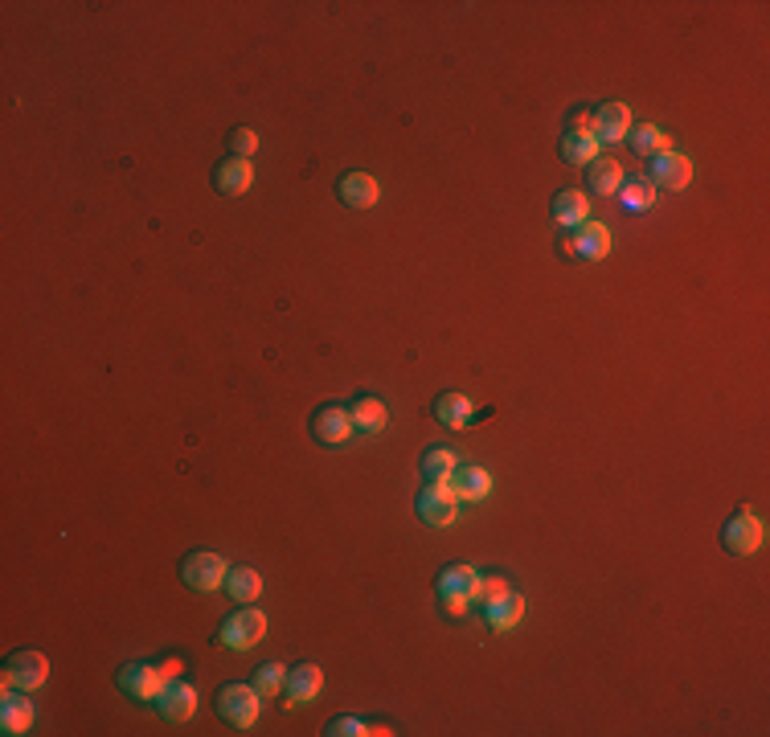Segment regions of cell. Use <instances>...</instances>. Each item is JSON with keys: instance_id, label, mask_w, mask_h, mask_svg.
Wrapping results in <instances>:
<instances>
[{"instance_id": "6da1fadb", "label": "cell", "mask_w": 770, "mask_h": 737, "mask_svg": "<svg viewBox=\"0 0 770 737\" xmlns=\"http://www.w3.org/2000/svg\"><path fill=\"white\" fill-rule=\"evenodd\" d=\"M263 635H267V615H263L254 602H242L238 611L218 627L213 643H218V647H230V652H250V647L259 643Z\"/></svg>"}, {"instance_id": "7a4b0ae2", "label": "cell", "mask_w": 770, "mask_h": 737, "mask_svg": "<svg viewBox=\"0 0 770 737\" xmlns=\"http://www.w3.org/2000/svg\"><path fill=\"white\" fill-rule=\"evenodd\" d=\"M721 545H725V553H734V557L758 553V545H762V520H758V512L746 508V504L734 508L730 520L721 525Z\"/></svg>"}, {"instance_id": "3957f363", "label": "cell", "mask_w": 770, "mask_h": 737, "mask_svg": "<svg viewBox=\"0 0 770 737\" xmlns=\"http://www.w3.org/2000/svg\"><path fill=\"white\" fill-rule=\"evenodd\" d=\"M259 709H263V697H259V688L254 684H226L218 692V713L234 729H250L254 721H259Z\"/></svg>"}, {"instance_id": "277c9868", "label": "cell", "mask_w": 770, "mask_h": 737, "mask_svg": "<svg viewBox=\"0 0 770 737\" xmlns=\"http://www.w3.org/2000/svg\"><path fill=\"white\" fill-rule=\"evenodd\" d=\"M226 574H230V566H226L218 553H209V549H197V553H189V557L181 561V582H185L189 590H197V594L218 590V586L226 582Z\"/></svg>"}, {"instance_id": "5b68a950", "label": "cell", "mask_w": 770, "mask_h": 737, "mask_svg": "<svg viewBox=\"0 0 770 737\" xmlns=\"http://www.w3.org/2000/svg\"><path fill=\"white\" fill-rule=\"evenodd\" d=\"M115 684H119L123 697H132L136 705H152L156 692L164 688V676H160V668H152L148 660H132V664H123V668L115 672Z\"/></svg>"}, {"instance_id": "8992f818", "label": "cell", "mask_w": 770, "mask_h": 737, "mask_svg": "<svg viewBox=\"0 0 770 737\" xmlns=\"http://www.w3.org/2000/svg\"><path fill=\"white\" fill-rule=\"evenodd\" d=\"M414 512H418L422 525L447 529V525H455V516H459V500L451 496L447 484H426V488L418 492V500H414Z\"/></svg>"}, {"instance_id": "52a82bcc", "label": "cell", "mask_w": 770, "mask_h": 737, "mask_svg": "<svg viewBox=\"0 0 770 737\" xmlns=\"http://www.w3.org/2000/svg\"><path fill=\"white\" fill-rule=\"evenodd\" d=\"M50 676V664L41 652H29V647H21V652H13L5 660V688H21V692H33L41 688Z\"/></svg>"}, {"instance_id": "ba28073f", "label": "cell", "mask_w": 770, "mask_h": 737, "mask_svg": "<svg viewBox=\"0 0 770 737\" xmlns=\"http://www.w3.org/2000/svg\"><path fill=\"white\" fill-rule=\"evenodd\" d=\"M689 181H693V164H689V156H680V152H660V156L648 160V185H652V189L680 193Z\"/></svg>"}, {"instance_id": "9c48e42d", "label": "cell", "mask_w": 770, "mask_h": 737, "mask_svg": "<svg viewBox=\"0 0 770 737\" xmlns=\"http://www.w3.org/2000/svg\"><path fill=\"white\" fill-rule=\"evenodd\" d=\"M152 705L160 709L164 721H189V717L197 713V688H193L189 680L173 676V680H164V688L156 692Z\"/></svg>"}, {"instance_id": "30bf717a", "label": "cell", "mask_w": 770, "mask_h": 737, "mask_svg": "<svg viewBox=\"0 0 770 737\" xmlns=\"http://www.w3.org/2000/svg\"><path fill=\"white\" fill-rule=\"evenodd\" d=\"M627 132H631V111L623 103H603L590 115V136L598 140V148L627 140Z\"/></svg>"}, {"instance_id": "8fae6325", "label": "cell", "mask_w": 770, "mask_h": 737, "mask_svg": "<svg viewBox=\"0 0 770 737\" xmlns=\"http://www.w3.org/2000/svg\"><path fill=\"white\" fill-rule=\"evenodd\" d=\"M607 250H611V230L603 222L586 218L582 226L570 230V254L582 258V263H598V258H607Z\"/></svg>"}, {"instance_id": "7c38bea8", "label": "cell", "mask_w": 770, "mask_h": 737, "mask_svg": "<svg viewBox=\"0 0 770 737\" xmlns=\"http://www.w3.org/2000/svg\"><path fill=\"white\" fill-rule=\"evenodd\" d=\"M353 435V418L349 410H340V406H324L312 414V439L320 447H340V443H349Z\"/></svg>"}, {"instance_id": "4fadbf2b", "label": "cell", "mask_w": 770, "mask_h": 737, "mask_svg": "<svg viewBox=\"0 0 770 737\" xmlns=\"http://www.w3.org/2000/svg\"><path fill=\"white\" fill-rule=\"evenodd\" d=\"M377 181L369 177V172H357V168H349V172H340L336 177V197H340V205L345 209H369V205H377Z\"/></svg>"}, {"instance_id": "5bb4252c", "label": "cell", "mask_w": 770, "mask_h": 737, "mask_svg": "<svg viewBox=\"0 0 770 737\" xmlns=\"http://www.w3.org/2000/svg\"><path fill=\"white\" fill-rule=\"evenodd\" d=\"M447 488H451L455 500L476 504V500H488V492H492V475H488L484 467H476V463H459V467L451 471Z\"/></svg>"}, {"instance_id": "9a60e30c", "label": "cell", "mask_w": 770, "mask_h": 737, "mask_svg": "<svg viewBox=\"0 0 770 737\" xmlns=\"http://www.w3.org/2000/svg\"><path fill=\"white\" fill-rule=\"evenodd\" d=\"M476 582H480V574L467 566V561H451V566H443L439 578H435V594H439V598H463V602H472V598H476Z\"/></svg>"}, {"instance_id": "2e32d148", "label": "cell", "mask_w": 770, "mask_h": 737, "mask_svg": "<svg viewBox=\"0 0 770 737\" xmlns=\"http://www.w3.org/2000/svg\"><path fill=\"white\" fill-rule=\"evenodd\" d=\"M250 185H254V164L242 160V156H230V160H222L218 168H213V189H218L222 197H242Z\"/></svg>"}, {"instance_id": "e0dca14e", "label": "cell", "mask_w": 770, "mask_h": 737, "mask_svg": "<svg viewBox=\"0 0 770 737\" xmlns=\"http://www.w3.org/2000/svg\"><path fill=\"white\" fill-rule=\"evenodd\" d=\"M287 701L291 705H304V701H312V697H320V688H324V672L316 668V664H295V668H287Z\"/></svg>"}, {"instance_id": "ac0fdd59", "label": "cell", "mask_w": 770, "mask_h": 737, "mask_svg": "<svg viewBox=\"0 0 770 737\" xmlns=\"http://www.w3.org/2000/svg\"><path fill=\"white\" fill-rule=\"evenodd\" d=\"M33 725V705L21 688H5V697H0V729L5 733H25Z\"/></svg>"}, {"instance_id": "d6986e66", "label": "cell", "mask_w": 770, "mask_h": 737, "mask_svg": "<svg viewBox=\"0 0 770 737\" xmlns=\"http://www.w3.org/2000/svg\"><path fill=\"white\" fill-rule=\"evenodd\" d=\"M549 213H553V222H558V226L574 230V226H582V222H586V213H590V197H586L582 189H562L558 197H553Z\"/></svg>"}, {"instance_id": "ffe728a7", "label": "cell", "mask_w": 770, "mask_h": 737, "mask_svg": "<svg viewBox=\"0 0 770 737\" xmlns=\"http://www.w3.org/2000/svg\"><path fill=\"white\" fill-rule=\"evenodd\" d=\"M455 467H459V455H455L451 447H426L422 459H418L422 484H447Z\"/></svg>"}, {"instance_id": "44dd1931", "label": "cell", "mask_w": 770, "mask_h": 737, "mask_svg": "<svg viewBox=\"0 0 770 737\" xmlns=\"http://www.w3.org/2000/svg\"><path fill=\"white\" fill-rule=\"evenodd\" d=\"M525 619V598L521 594H504V598H496V602H488L484 606V623L492 627V631H512Z\"/></svg>"}, {"instance_id": "7402d4cb", "label": "cell", "mask_w": 770, "mask_h": 737, "mask_svg": "<svg viewBox=\"0 0 770 737\" xmlns=\"http://www.w3.org/2000/svg\"><path fill=\"white\" fill-rule=\"evenodd\" d=\"M435 418H439V426L459 430V426H467V422L476 418V406H472V398H467V394H455V389H447V394L435 398Z\"/></svg>"}, {"instance_id": "603a6c76", "label": "cell", "mask_w": 770, "mask_h": 737, "mask_svg": "<svg viewBox=\"0 0 770 737\" xmlns=\"http://www.w3.org/2000/svg\"><path fill=\"white\" fill-rule=\"evenodd\" d=\"M586 168H590L586 172V189L594 197H615L623 189V168L615 160H590Z\"/></svg>"}, {"instance_id": "cb8c5ba5", "label": "cell", "mask_w": 770, "mask_h": 737, "mask_svg": "<svg viewBox=\"0 0 770 737\" xmlns=\"http://www.w3.org/2000/svg\"><path fill=\"white\" fill-rule=\"evenodd\" d=\"M349 418H353V430H365V435H373V430H381V426H385L390 410H385V402H381V398L361 394V398H353Z\"/></svg>"}, {"instance_id": "d4e9b609", "label": "cell", "mask_w": 770, "mask_h": 737, "mask_svg": "<svg viewBox=\"0 0 770 737\" xmlns=\"http://www.w3.org/2000/svg\"><path fill=\"white\" fill-rule=\"evenodd\" d=\"M627 148L635 152V156H644V160H652V156H660V152H668V136L660 132L656 123H639V127H631L627 132Z\"/></svg>"}, {"instance_id": "484cf974", "label": "cell", "mask_w": 770, "mask_h": 737, "mask_svg": "<svg viewBox=\"0 0 770 737\" xmlns=\"http://www.w3.org/2000/svg\"><path fill=\"white\" fill-rule=\"evenodd\" d=\"M226 594H230L238 606H242V602H254V598L263 594V578L254 574L250 566H234V570L226 574Z\"/></svg>"}, {"instance_id": "4316f807", "label": "cell", "mask_w": 770, "mask_h": 737, "mask_svg": "<svg viewBox=\"0 0 770 737\" xmlns=\"http://www.w3.org/2000/svg\"><path fill=\"white\" fill-rule=\"evenodd\" d=\"M562 160L586 168L590 160H598V140L590 132H566L562 136Z\"/></svg>"}, {"instance_id": "83f0119b", "label": "cell", "mask_w": 770, "mask_h": 737, "mask_svg": "<svg viewBox=\"0 0 770 737\" xmlns=\"http://www.w3.org/2000/svg\"><path fill=\"white\" fill-rule=\"evenodd\" d=\"M283 680H287V668L283 664H275V660H267V664H259V672H254V688H259V697H275V692L283 688Z\"/></svg>"}, {"instance_id": "f1b7e54d", "label": "cell", "mask_w": 770, "mask_h": 737, "mask_svg": "<svg viewBox=\"0 0 770 737\" xmlns=\"http://www.w3.org/2000/svg\"><path fill=\"white\" fill-rule=\"evenodd\" d=\"M619 201H623L631 213H639V209H648V205L656 201V189H652L648 181H623V189H619Z\"/></svg>"}, {"instance_id": "f546056e", "label": "cell", "mask_w": 770, "mask_h": 737, "mask_svg": "<svg viewBox=\"0 0 770 737\" xmlns=\"http://www.w3.org/2000/svg\"><path fill=\"white\" fill-rule=\"evenodd\" d=\"M254 148H259V132H254V127H234L230 132V152L234 156H254Z\"/></svg>"}, {"instance_id": "4dcf8cb0", "label": "cell", "mask_w": 770, "mask_h": 737, "mask_svg": "<svg viewBox=\"0 0 770 737\" xmlns=\"http://www.w3.org/2000/svg\"><path fill=\"white\" fill-rule=\"evenodd\" d=\"M324 733H328V737H365L369 725L357 721V717H332V721L324 725Z\"/></svg>"}, {"instance_id": "1f68e13d", "label": "cell", "mask_w": 770, "mask_h": 737, "mask_svg": "<svg viewBox=\"0 0 770 737\" xmlns=\"http://www.w3.org/2000/svg\"><path fill=\"white\" fill-rule=\"evenodd\" d=\"M508 594V582L504 578H480L476 582V598L488 606V602H496V598H504Z\"/></svg>"}, {"instance_id": "d6a6232c", "label": "cell", "mask_w": 770, "mask_h": 737, "mask_svg": "<svg viewBox=\"0 0 770 737\" xmlns=\"http://www.w3.org/2000/svg\"><path fill=\"white\" fill-rule=\"evenodd\" d=\"M156 668H160V676H164V680L181 676V660H177V656H168V660H164V664H156Z\"/></svg>"}]
</instances>
